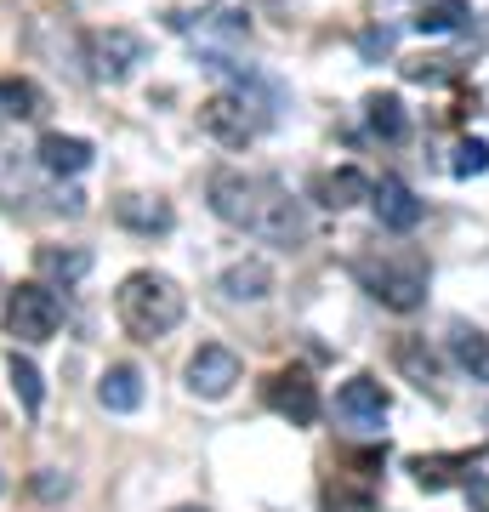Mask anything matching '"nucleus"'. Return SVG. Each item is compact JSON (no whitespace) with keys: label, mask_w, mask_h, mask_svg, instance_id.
I'll list each match as a JSON object with an SVG mask.
<instances>
[{"label":"nucleus","mask_w":489,"mask_h":512,"mask_svg":"<svg viewBox=\"0 0 489 512\" xmlns=\"http://www.w3.org/2000/svg\"><path fill=\"white\" fill-rule=\"evenodd\" d=\"M472 12H467V0H427L416 12V29L421 35H450V29H461Z\"/></svg>","instance_id":"obj_21"},{"label":"nucleus","mask_w":489,"mask_h":512,"mask_svg":"<svg viewBox=\"0 0 489 512\" xmlns=\"http://www.w3.org/2000/svg\"><path fill=\"white\" fill-rule=\"evenodd\" d=\"M364 120H370V131H376L381 143H404V131H410V114H404V103L393 92L364 97Z\"/></svg>","instance_id":"obj_19"},{"label":"nucleus","mask_w":489,"mask_h":512,"mask_svg":"<svg viewBox=\"0 0 489 512\" xmlns=\"http://www.w3.org/2000/svg\"><path fill=\"white\" fill-rule=\"evenodd\" d=\"M313 194H319V205H330V211H353V205L370 200V177L353 171V165H342V171H325V177L313 183Z\"/></svg>","instance_id":"obj_17"},{"label":"nucleus","mask_w":489,"mask_h":512,"mask_svg":"<svg viewBox=\"0 0 489 512\" xmlns=\"http://www.w3.org/2000/svg\"><path fill=\"white\" fill-rule=\"evenodd\" d=\"M86 63H91V80H103V86H126L137 63H148V40L126 23H109V29H97L86 40Z\"/></svg>","instance_id":"obj_5"},{"label":"nucleus","mask_w":489,"mask_h":512,"mask_svg":"<svg viewBox=\"0 0 489 512\" xmlns=\"http://www.w3.org/2000/svg\"><path fill=\"white\" fill-rule=\"evenodd\" d=\"M393 365H399L416 387H433L438 382V353L427 348L421 336H399V342H393Z\"/></svg>","instance_id":"obj_20"},{"label":"nucleus","mask_w":489,"mask_h":512,"mask_svg":"<svg viewBox=\"0 0 489 512\" xmlns=\"http://www.w3.org/2000/svg\"><path fill=\"white\" fill-rule=\"evenodd\" d=\"M57 325H63V308H57V296L46 285H18V291H6V336H18V342H52Z\"/></svg>","instance_id":"obj_6"},{"label":"nucleus","mask_w":489,"mask_h":512,"mask_svg":"<svg viewBox=\"0 0 489 512\" xmlns=\"http://www.w3.org/2000/svg\"><path fill=\"white\" fill-rule=\"evenodd\" d=\"M461 467H472V456H416L410 461V473H416L421 490H444Z\"/></svg>","instance_id":"obj_22"},{"label":"nucleus","mask_w":489,"mask_h":512,"mask_svg":"<svg viewBox=\"0 0 489 512\" xmlns=\"http://www.w3.org/2000/svg\"><path fill=\"white\" fill-rule=\"evenodd\" d=\"M404 80L438 86V80H450V57H410V63H404Z\"/></svg>","instance_id":"obj_26"},{"label":"nucleus","mask_w":489,"mask_h":512,"mask_svg":"<svg viewBox=\"0 0 489 512\" xmlns=\"http://www.w3.org/2000/svg\"><path fill=\"white\" fill-rule=\"evenodd\" d=\"M6 376H12V393L23 399V410H29V416H40V404H46V387H40V370L29 365V359H18V353H12V365H6Z\"/></svg>","instance_id":"obj_23"},{"label":"nucleus","mask_w":489,"mask_h":512,"mask_svg":"<svg viewBox=\"0 0 489 512\" xmlns=\"http://www.w3.org/2000/svg\"><path fill=\"white\" fill-rule=\"evenodd\" d=\"M69 490H74V484H69L63 473H52V467H46V473L35 478V495H40V501H63Z\"/></svg>","instance_id":"obj_27"},{"label":"nucleus","mask_w":489,"mask_h":512,"mask_svg":"<svg viewBox=\"0 0 489 512\" xmlns=\"http://www.w3.org/2000/svg\"><path fill=\"white\" fill-rule=\"evenodd\" d=\"M188 393L194 399H228L239 387V376H245V365H239V353L234 348H217V342H205L194 359H188Z\"/></svg>","instance_id":"obj_7"},{"label":"nucleus","mask_w":489,"mask_h":512,"mask_svg":"<svg viewBox=\"0 0 489 512\" xmlns=\"http://www.w3.org/2000/svg\"><path fill=\"white\" fill-rule=\"evenodd\" d=\"M0 291H6V279H0Z\"/></svg>","instance_id":"obj_32"},{"label":"nucleus","mask_w":489,"mask_h":512,"mask_svg":"<svg viewBox=\"0 0 489 512\" xmlns=\"http://www.w3.org/2000/svg\"><path fill=\"white\" fill-rule=\"evenodd\" d=\"M450 171L461 177V183H467V177H484V171H489V143H484V137H467V143H455Z\"/></svg>","instance_id":"obj_25"},{"label":"nucleus","mask_w":489,"mask_h":512,"mask_svg":"<svg viewBox=\"0 0 489 512\" xmlns=\"http://www.w3.org/2000/svg\"><path fill=\"white\" fill-rule=\"evenodd\" d=\"M387 410H393V399H387V387L376 382V376H353V382H342V393H336V416L347 421V427H381L387 421Z\"/></svg>","instance_id":"obj_9"},{"label":"nucleus","mask_w":489,"mask_h":512,"mask_svg":"<svg viewBox=\"0 0 489 512\" xmlns=\"http://www.w3.org/2000/svg\"><path fill=\"white\" fill-rule=\"evenodd\" d=\"M97 404L114 410V416H131V410L143 404V370L137 365H109L103 382H97Z\"/></svg>","instance_id":"obj_15"},{"label":"nucleus","mask_w":489,"mask_h":512,"mask_svg":"<svg viewBox=\"0 0 489 512\" xmlns=\"http://www.w3.org/2000/svg\"><path fill=\"white\" fill-rule=\"evenodd\" d=\"M262 126H268V109H262L245 86H234V92H211L200 103V131L211 137V143H222V148H251L256 137H262Z\"/></svg>","instance_id":"obj_4"},{"label":"nucleus","mask_w":489,"mask_h":512,"mask_svg":"<svg viewBox=\"0 0 489 512\" xmlns=\"http://www.w3.org/2000/svg\"><path fill=\"white\" fill-rule=\"evenodd\" d=\"M23 154L12 143H0V205H18L23 200Z\"/></svg>","instance_id":"obj_24"},{"label":"nucleus","mask_w":489,"mask_h":512,"mask_svg":"<svg viewBox=\"0 0 489 512\" xmlns=\"http://www.w3.org/2000/svg\"><path fill=\"white\" fill-rule=\"evenodd\" d=\"M205 194H211V211L228 228L262 239V245L296 251L308 239V211H302V200H290V188H279L273 177H251V171L222 165V171H211V188Z\"/></svg>","instance_id":"obj_1"},{"label":"nucleus","mask_w":489,"mask_h":512,"mask_svg":"<svg viewBox=\"0 0 489 512\" xmlns=\"http://www.w3.org/2000/svg\"><path fill=\"white\" fill-rule=\"evenodd\" d=\"M46 114V92H40L35 80H23V74H0V120H40Z\"/></svg>","instance_id":"obj_16"},{"label":"nucleus","mask_w":489,"mask_h":512,"mask_svg":"<svg viewBox=\"0 0 489 512\" xmlns=\"http://www.w3.org/2000/svg\"><path fill=\"white\" fill-rule=\"evenodd\" d=\"M364 52L376 57V52H393V29H370V35H364Z\"/></svg>","instance_id":"obj_29"},{"label":"nucleus","mask_w":489,"mask_h":512,"mask_svg":"<svg viewBox=\"0 0 489 512\" xmlns=\"http://www.w3.org/2000/svg\"><path fill=\"white\" fill-rule=\"evenodd\" d=\"M450 359H455L461 376H472L478 387H489V336L478 325H461V319L450 325Z\"/></svg>","instance_id":"obj_14"},{"label":"nucleus","mask_w":489,"mask_h":512,"mask_svg":"<svg viewBox=\"0 0 489 512\" xmlns=\"http://www.w3.org/2000/svg\"><path fill=\"white\" fill-rule=\"evenodd\" d=\"M217 291L228 296V302H268L273 296V268L262 262V256H239V262L222 268Z\"/></svg>","instance_id":"obj_12"},{"label":"nucleus","mask_w":489,"mask_h":512,"mask_svg":"<svg viewBox=\"0 0 489 512\" xmlns=\"http://www.w3.org/2000/svg\"><path fill=\"white\" fill-rule=\"evenodd\" d=\"M171 512H205V507H171Z\"/></svg>","instance_id":"obj_30"},{"label":"nucleus","mask_w":489,"mask_h":512,"mask_svg":"<svg viewBox=\"0 0 489 512\" xmlns=\"http://www.w3.org/2000/svg\"><path fill=\"white\" fill-rule=\"evenodd\" d=\"M467 507L472 512H489V473H472L467 478Z\"/></svg>","instance_id":"obj_28"},{"label":"nucleus","mask_w":489,"mask_h":512,"mask_svg":"<svg viewBox=\"0 0 489 512\" xmlns=\"http://www.w3.org/2000/svg\"><path fill=\"white\" fill-rule=\"evenodd\" d=\"M268 410L273 416H285L290 427H313L319 421V387H313L308 370H279V376H268Z\"/></svg>","instance_id":"obj_8"},{"label":"nucleus","mask_w":489,"mask_h":512,"mask_svg":"<svg viewBox=\"0 0 489 512\" xmlns=\"http://www.w3.org/2000/svg\"><path fill=\"white\" fill-rule=\"evenodd\" d=\"M0 490H6V478H0Z\"/></svg>","instance_id":"obj_31"},{"label":"nucleus","mask_w":489,"mask_h":512,"mask_svg":"<svg viewBox=\"0 0 489 512\" xmlns=\"http://www.w3.org/2000/svg\"><path fill=\"white\" fill-rule=\"evenodd\" d=\"M353 274L370 296H376L381 308L393 313H416L427 302V262L416 251H399V256H359L353 262Z\"/></svg>","instance_id":"obj_3"},{"label":"nucleus","mask_w":489,"mask_h":512,"mask_svg":"<svg viewBox=\"0 0 489 512\" xmlns=\"http://www.w3.org/2000/svg\"><path fill=\"white\" fill-rule=\"evenodd\" d=\"M35 268H40V279H52V285H74V279L91 274V251L86 245H40Z\"/></svg>","instance_id":"obj_18"},{"label":"nucleus","mask_w":489,"mask_h":512,"mask_svg":"<svg viewBox=\"0 0 489 512\" xmlns=\"http://www.w3.org/2000/svg\"><path fill=\"white\" fill-rule=\"evenodd\" d=\"M114 313H120V325L137 336V342H160L171 330L182 325V313H188V296L171 274H154V268H137V274L120 279V291H114Z\"/></svg>","instance_id":"obj_2"},{"label":"nucleus","mask_w":489,"mask_h":512,"mask_svg":"<svg viewBox=\"0 0 489 512\" xmlns=\"http://www.w3.org/2000/svg\"><path fill=\"white\" fill-rule=\"evenodd\" d=\"M370 211H376V222L387 228V234H410V228L421 222V200H416V188L404 183V177L370 183Z\"/></svg>","instance_id":"obj_10"},{"label":"nucleus","mask_w":489,"mask_h":512,"mask_svg":"<svg viewBox=\"0 0 489 512\" xmlns=\"http://www.w3.org/2000/svg\"><path fill=\"white\" fill-rule=\"evenodd\" d=\"M35 165L46 171V177H80L91 165V143L86 137H63V131H46L35 148Z\"/></svg>","instance_id":"obj_13"},{"label":"nucleus","mask_w":489,"mask_h":512,"mask_svg":"<svg viewBox=\"0 0 489 512\" xmlns=\"http://www.w3.org/2000/svg\"><path fill=\"white\" fill-rule=\"evenodd\" d=\"M114 222L131 228V234L154 239V234H171V228H177V211L165 200H154V194H120V200H114Z\"/></svg>","instance_id":"obj_11"}]
</instances>
